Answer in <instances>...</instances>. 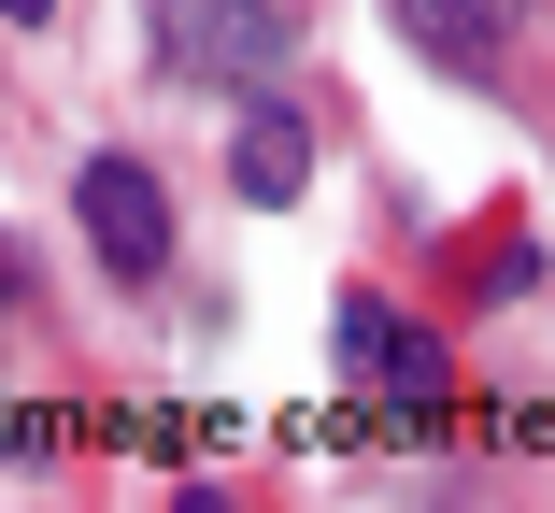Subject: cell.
Here are the masks:
<instances>
[{
	"label": "cell",
	"mask_w": 555,
	"mask_h": 513,
	"mask_svg": "<svg viewBox=\"0 0 555 513\" xmlns=\"http://www.w3.org/2000/svg\"><path fill=\"white\" fill-rule=\"evenodd\" d=\"M385 15H399V43H413V57H441L456 86H485V72L527 43V0H385Z\"/></svg>",
	"instance_id": "cell-3"
},
{
	"label": "cell",
	"mask_w": 555,
	"mask_h": 513,
	"mask_svg": "<svg viewBox=\"0 0 555 513\" xmlns=\"http://www.w3.org/2000/svg\"><path fill=\"white\" fill-rule=\"evenodd\" d=\"M229 171H243V200H299V185H313V129L285 115V100H257V115H243V157H229Z\"/></svg>",
	"instance_id": "cell-5"
},
{
	"label": "cell",
	"mask_w": 555,
	"mask_h": 513,
	"mask_svg": "<svg viewBox=\"0 0 555 513\" xmlns=\"http://www.w3.org/2000/svg\"><path fill=\"white\" fill-rule=\"evenodd\" d=\"M327 343H343V371H357L371 399H441V343H427L413 315H385V299H343Z\"/></svg>",
	"instance_id": "cell-4"
},
{
	"label": "cell",
	"mask_w": 555,
	"mask_h": 513,
	"mask_svg": "<svg viewBox=\"0 0 555 513\" xmlns=\"http://www.w3.org/2000/svg\"><path fill=\"white\" fill-rule=\"evenodd\" d=\"M0 15H57V0H0Z\"/></svg>",
	"instance_id": "cell-6"
},
{
	"label": "cell",
	"mask_w": 555,
	"mask_h": 513,
	"mask_svg": "<svg viewBox=\"0 0 555 513\" xmlns=\"http://www.w3.org/2000/svg\"><path fill=\"white\" fill-rule=\"evenodd\" d=\"M86 243H100L115 285H157L171 271V200H157L143 157H86Z\"/></svg>",
	"instance_id": "cell-2"
},
{
	"label": "cell",
	"mask_w": 555,
	"mask_h": 513,
	"mask_svg": "<svg viewBox=\"0 0 555 513\" xmlns=\"http://www.w3.org/2000/svg\"><path fill=\"white\" fill-rule=\"evenodd\" d=\"M157 29H171V72H214V86L285 72V0H157Z\"/></svg>",
	"instance_id": "cell-1"
}]
</instances>
